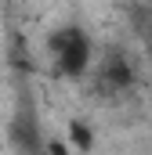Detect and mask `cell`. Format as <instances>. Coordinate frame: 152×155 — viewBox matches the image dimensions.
<instances>
[{"mask_svg": "<svg viewBox=\"0 0 152 155\" xmlns=\"http://www.w3.org/2000/svg\"><path fill=\"white\" fill-rule=\"evenodd\" d=\"M51 51H54V65L65 76H80L91 65V40L80 29H62L51 36Z\"/></svg>", "mask_w": 152, "mask_h": 155, "instance_id": "cell-1", "label": "cell"}, {"mask_svg": "<svg viewBox=\"0 0 152 155\" xmlns=\"http://www.w3.org/2000/svg\"><path fill=\"white\" fill-rule=\"evenodd\" d=\"M130 69H127V61L123 58H112V61H105V72H102V83L105 87H112V90H119V87H130Z\"/></svg>", "mask_w": 152, "mask_h": 155, "instance_id": "cell-2", "label": "cell"}, {"mask_svg": "<svg viewBox=\"0 0 152 155\" xmlns=\"http://www.w3.org/2000/svg\"><path fill=\"white\" fill-rule=\"evenodd\" d=\"M73 141L80 144V148H91V134H87V126H80V123H73Z\"/></svg>", "mask_w": 152, "mask_h": 155, "instance_id": "cell-3", "label": "cell"}]
</instances>
